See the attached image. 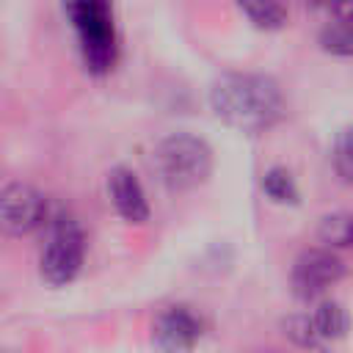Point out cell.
<instances>
[{"mask_svg": "<svg viewBox=\"0 0 353 353\" xmlns=\"http://www.w3.org/2000/svg\"><path fill=\"white\" fill-rule=\"evenodd\" d=\"M69 22L77 33L85 66L105 74L116 63V25L110 0H66Z\"/></svg>", "mask_w": 353, "mask_h": 353, "instance_id": "3957f363", "label": "cell"}, {"mask_svg": "<svg viewBox=\"0 0 353 353\" xmlns=\"http://www.w3.org/2000/svg\"><path fill=\"white\" fill-rule=\"evenodd\" d=\"M320 47L331 55H345L353 58V17L331 22L328 28H323L320 33Z\"/></svg>", "mask_w": 353, "mask_h": 353, "instance_id": "7c38bea8", "label": "cell"}, {"mask_svg": "<svg viewBox=\"0 0 353 353\" xmlns=\"http://www.w3.org/2000/svg\"><path fill=\"white\" fill-rule=\"evenodd\" d=\"M152 163L168 190H193L212 171V149L199 135L171 132L154 146Z\"/></svg>", "mask_w": 353, "mask_h": 353, "instance_id": "7a4b0ae2", "label": "cell"}, {"mask_svg": "<svg viewBox=\"0 0 353 353\" xmlns=\"http://www.w3.org/2000/svg\"><path fill=\"white\" fill-rule=\"evenodd\" d=\"M262 190L279 204H295L298 201V188H295L290 171H284V168H270L262 176Z\"/></svg>", "mask_w": 353, "mask_h": 353, "instance_id": "4fadbf2b", "label": "cell"}, {"mask_svg": "<svg viewBox=\"0 0 353 353\" xmlns=\"http://www.w3.org/2000/svg\"><path fill=\"white\" fill-rule=\"evenodd\" d=\"M83 254L85 243L77 223L69 218H58L41 254V276L50 284H69L80 273Z\"/></svg>", "mask_w": 353, "mask_h": 353, "instance_id": "277c9868", "label": "cell"}, {"mask_svg": "<svg viewBox=\"0 0 353 353\" xmlns=\"http://www.w3.org/2000/svg\"><path fill=\"white\" fill-rule=\"evenodd\" d=\"M345 276V262L328 248H309L292 265V292L301 301H314Z\"/></svg>", "mask_w": 353, "mask_h": 353, "instance_id": "5b68a950", "label": "cell"}, {"mask_svg": "<svg viewBox=\"0 0 353 353\" xmlns=\"http://www.w3.org/2000/svg\"><path fill=\"white\" fill-rule=\"evenodd\" d=\"M334 165L345 182H353V124L345 127L334 143Z\"/></svg>", "mask_w": 353, "mask_h": 353, "instance_id": "5bb4252c", "label": "cell"}, {"mask_svg": "<svg viewBox=\"0 0 353 353\" xmlns=\"http://www.w3.org/2000/svg\"><path fill=\"white\" fill-rule=\"evenodd\" d=\"M47 218V199L22 182L8 185L0 193V232L6 234H30L33 229H39Z\"/></svg>", "mask_w": 353, "mask_h": 353, "instance_id": "8992f818", "label": "cell"}, {"mask_svg": "<svg viewBox=\"0 0 353 353\" xmlns=\"http://www.w3.org/2000/svg\"><path fill=\"white\" fill-rule=\"evenodd\" d=\"M199 336H201V323L185 306L165 309L154 323V342L163 350H188L196 345Z\"/></svg>", "mask_w": 353, "mask_h": 353, "instance_id": "52a82bcc", "label": "cell"}, {"mask_svg": "<svg viewBox=\"0 0 353 353\" xmlns=\"http://www.w3.org/2000/svg\"><path fill=\"white\" fill-rule=\"evenodd\" d=\"M237 6L262 30H279L287 22V8L279 0H237Z\"/></svg>", "mask_w": 353, "mask_h": 353, "instance_id": "9c48e42d", "label": "cell"}, {"mask_svg": "<svg viewBox=\"0 0 353 353\" xmlns=\"http://www.w3.org/2000/svg\"><path fill=\"white\" fill-rule=\"evenodd\" d=\"M284 334H287L290 339H295L298 345H306V347H317V345L323 342V339L317 336L314 325H312V317H303V314L290 317V320L284 323Z\"/></svg>", "mask_w": 353, "mask_h": 353, "instance_id": "9a60e30c", "label": "cell"}, {"mask_svg": "<svg viewBox=\"0 0 353 353\" xmlns=\"http://www.w3.org/2000/svg\"><path fill=\"white\" fill-rule=\"evenodd\" d=\"M320 6H328V8H342V6H350L353 0H317Z\"/></svg>", "mask_w": 353, "mask_h": 353, "instance_id": "2e32d148", "label": "cell"}, {"mask_svg": "<svg viewBox=\"0 0 353 353\" xmlns=\"http://www.w3.org/2000/svg\"><path fill=\"white\" fill-rule=\"evenodd\" d=\"M317 234L328 248H353V212L325 215L317 226Z\"/></svg>", "mask_w": 353, "mask_h": 353, "instance_id": "8fae6325", "label": "cell"}, {"mask_svg": "<svg viewBox=\"0 0 353 353\" xmlns=\"http://www.w3.org/2000/svg\"><path fill=\"white\" fill-rule=\"evenodd\" d=\"M215 116L240 132H265L284 116V94L268 74L234 72L223 74L210 88Z\"/></svg>", "mask_w": 353, "mask_h": 353, "instance_id": "6da1fadb", "label": "cell"}, {"mask_svg": "<svg viewBox=\"0 0 353 353\" xmlns=\"http://www.w3.org/2000/svg\"><path fill=\"white\" fill-rule=\"evenodd\" d=\"M108 188H110V199H113V207L119 210V215L130 223H143L149 218V201H146V193L138 182V176L130 171V168H113L110 171V179H108Z\"/></svg>", "mask_w": 353, "mask_h": 353, "instance_id": "ba28073f", "label": "cell"}, {"mask_svg": "<svg viewBox=\"0 0 353 353\" xmlns=\"http://www.w3.org/2000/svg\"><path fill=\"white\" fill-rule=\"evenodd\" d=\"M312 325H314V331L323 342L325 339H339L347 331V312L336 301H323L312 314Z\"/></svg>", "mask_w": 353, "mask_h": 353, "instance_id": "30bf717a", "label": "cell"}]
</instances>
